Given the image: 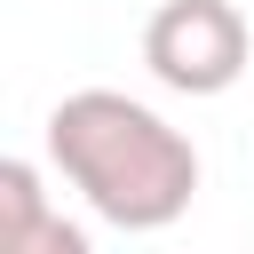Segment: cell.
<instances>
[{
    "label": "cell",
    "mask_w": 254,
    "mask_h": 254,
    "mask_svg": "<svg viewBox=\"0 0 254 254\" xmlns=\"http://www.w3.org/2000/svg\"><path fill=\"white\" fill-rule=\"evenodd\" d=\"M0 254H95V246H87V230H79V222L48 214V222H32V230L0 238Z\"/></svg>",
    "instance_id": "obj_3"
},
{
    "label": "cell",
    "mask_w": 254,
    "mask_h": 254,
    "mask_svg": "<svg viewBox=\"0 0 254 254\" xmlns=\"http://www.w3.org/2000/svg\"><path fill=\"white\" fill-rule=\"evenodd\" d=\"M48 159L56 175L119 230H167L190 214L198 151L183 127H167L151 103L119 87H79L48 111Z\"/></svg>",
    "instance_id": "obj_1"
},
{
    "label": "cell",
    "mask_w": 254,
    "mask_h": 254,
    "mask_svg": "<svg viewBox=\"0 0 254 254\" xmlns=\"http://www.w3.org/2000/svg\"><path fill=\"white\" fill-rule=\"evenodd\" d=\"M246 56H254V32H246V16L230 0H159V16L143 24V64L175 95L238 87Z\"/></svg>",
    "instance_id": "obj_2"
}]
</instances>
